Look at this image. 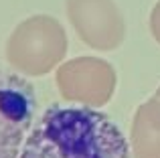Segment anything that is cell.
Here are the masks:
<instances>
[{
  "mask_svg": "<svg viewBox=\"0 0 160 158\" xmlns=\"http://www.w3.org/2000/svg\"><path fill=\"white\" fill-rule=\"evenodd\" d=\"M18 158H130V146L106 114L53 103L27 136Z\"/></svg>",
  "mask_w": 160,
  "mask_h": 158,
  "instance_id": "1",
  "label": "cell"
},
{
  "mask_svg": "<svg viewBox=\"0 0 160 158\" xmlns=\"http://www.w3.org/2000/svg\"><path fill=\"white\" fill-rule=\"evenodd\" d=\"M77 37L95 51H113L124 43L126 22L113 0H65Z\"/></svg>",
  "mask_w": 160,
  "mask_h": 158,
  "instance_id": "5",
  "label": "cell"
},
{
  "mask_svg": "<svg viewBox=\"0 0 160 158\" xmlns=\"http://www.w3.org/2000/svg\"><path fill=\"white\" fill-rule=\"evenodd\" d=\"M37 111L31 81L0 67V158H18Z\"/></svg>",
  "mask_w": 160,
  "mask_h": 158,
  "instance_id": "3",
  "label": "cell"
},
{
  "mask_svg": "<svg viewBox=\"0 0 160 158\" xmlns=\"http://www.w3.org/2000/svg\"><path fill=\"white\" fill-rule=\"evenodd\" d=\"M150 32H152L154 41L160 45V0L154 4L152 12H150Z\"/></svg>",
  "mask_w": 160,
  "mask_h": 158,
  "instance_id": "7",
  "label": "cell"
},
{
  "mask_svg": "<svg viewBox=\"0 0 160 158\" xmlns=\"http://www.w3.org/2000/svg\"><path fill=\"white\" fill-rule=\"evenodd\" d=\"M67 32L57 18L35 14L18 24L6 41V61L18 73L43 77L67 55Z\"/></svg>",
  "mask_w": 160,
  "mask_h": 158,
  "instance_id": "2",
  "label": "cell"
},
{
  "mask_svg": "<svg viewBox=\"0 0 160 158\" xmlns=\"http://www.w3.org/2000/svg\"><path fill=\"white\" fill-rule=\"evenodd\" d=\"M132 150L134 158H160V99L152 97L136 110Z\"/></svg>",
  "mask_w": 160,
  "mask_h": 158,
  "instance_id": "6",
  "label": "cell"
},
{
  "mask_svg": "<svg viewBox=\"0 0 160 158\" xmlns=\"http://www.w3.org/2000/svg\"><path fill=\"white\" fill-rule=\"evenodd\" d=\"M154 97H156V99H160V87L156 89V95H154Z\"/></svg>",
  "mask_w": 160,
  "mask_h": 158,
  "instance_id": "8",
  "label": "cell"
},
{
  "mask_svg": "<svg viewBox=\"0 0 160 158\" xmlns=\"http://www.w3.org/2000/svg\"><path fill=\"white\" fill-rule=\"evenodd\" d=\"M118 85L116 69L99 57H77L57 69L63 99L81 106H106Z\"/></svg>",
  "mask_w": 160,
  "mask_h": 158,
  "instance_id": "4",
  "label": "cell"
}]
</instances>
